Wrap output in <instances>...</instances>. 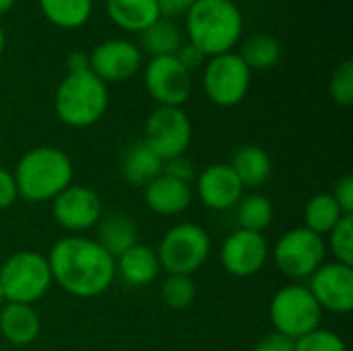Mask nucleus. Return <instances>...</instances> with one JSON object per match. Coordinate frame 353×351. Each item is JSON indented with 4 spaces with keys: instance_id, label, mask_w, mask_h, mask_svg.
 Returning a JSON list of instances; mask_svg holds the SVG:
<instances>
[{
    "instance_id": "f257e3e1",
    "label": "nucleus",
    "mask_w": 353,
    "mask_h": 351,
    "mask_svg": "<svg viewBox=\"0 0 353 351\" xmlns=\"http://www.w3.org/2000/svg\"><path fill=\"white\" fill-rule=\"evenodd\" d=\"M52 281L74 298H97L116 279V259L110 257L95 238H60L48 254Z\"/></svg>"
},
{
    "instance_id": "f03ea898",
    "label": "nucleus",
    "mask_w": 353,
    "mask_h": 351,
    "mask_svg": "<svg viewBox=\"0 0 353 351\" xmlns=\"http://www.w3.org/2000/svg\"><path fill=\"white\" fill-rule=\"evenodd\" d=\"M72 176L74 168L68 153L50 145L25 151L12 172L17 192L27 203H52L72 184Z\"/></svg>"
},
{
    "instance_id": "7ed1b4c3",
    "label": "nucleus",
    "mask_w": 353,
    "mask_h": 351,
    "mask_svg": "<svg viewBox=\"0 0 353 351\" xmlns=\"http://www.w3.org/2000/svg\"><path fill=\"white\" fill-rule=\"evenodd\" d=\"M244 17L234 0H196L186 12L188 41L205 58L234 52L242 39Z\"/></svg>"
},
{
    "instance_id": "20e7f679",
    "label": "nucleus",
    "mask_w": 353,
    "mask_h": 351,
    "mask_svg": "<svg viewBox=\"0 0 353 351\" xmlns=\"http://www.w3.org/2000/svg\"><path fill=\"white\" fill-rule=\"evenodd\" d=\"M110 103V91L89 68L66 72L54 95V110L62 124L70 128H89L97 124Z\"/></svg>"
},
{
    "instance_id": "39448f33",
    "label": "nucleus",
    "mask_w": 353,
    "mask_h": 351,
    "mask_svg": "<svg viewBox=\"0 0 353 351\" xmlns=\"http://www.w3.org/2000/svg\"><path fill=\"white\" fill-rule=\"evenodd\" d=\"M213 250L207 230L192 221H182L170 228L157 246L161 271L168 275H194L205 267Z\"/></svg>"
},
{
    "instance_id": "423d86ee",
    "label": "nucleus",
    "mask_w": 353,
    "mask_h": 351,
    "mask_svg": "<svg viewBox=\"0 0 353 351\" xmlns=\"http://www.w3.org/2000/svg\"><path fill=\"white\" fill-rule=\"evenodd\" d=\"M52 285L54 281L48 257L35 250L14 252L0 267V288L6 302L33 306L50 292Z\"/></svg>"
},
{
    "instance_id": "0eeeda50",
    "label": "nucleus",
    "mask_w": 353,
    "mask_h": 351,
    "mask_svg": "<svg viewBox=\"0 0 353 351\" xmlns=\"http://www.w3.org/2000/svg\"><path fill=\"white\" fill-rule=\"evenodd\" d=\"M323 310L302 283H288L281 290L275 292L269 304V319L273 325V331L290 337L300 339L314 329L321 327Z\"/></svg>"
},
{
    "instance_id": "6e6552de",
    "label": "nucleus",
    "mask_w": 353,
    "mask_h": 351,
    "mask_svg": "<svg viewBox=\"0 0 353 351\" xmlns=\"http://www.w3.org/2000/svg\"><path fill=\"white\" fill-rule=\"evenodd\" d=\"M273 263L288 279L304 281L323 263H327L325 238L306 230L304 225L285 232L271 250Z\"/></svg>"
},
{
    "instance_id": "1a4fd4ad",
    "label": "nucleus",
    "mask_w": 353,
    "mask_h": 351,
    "mask_svg": "<svg viewBox=\"0 0 353 351\" xmlns=\"http://www.w3.org/2000/svg\"><path fill=\"white\" fill-rule=\"evenodd\" d=\"M252 70L236 52L219 54L207 60L203 74V89L211 103L219 108H234L244 101L250 91Z\"/></svg>"
},
{
    "instance_id": "9d476101",
    "label": "nucleus",
    "mask_w": 353,
    "mask_h": 351,
    "mask_svg": "<svg viewBox=\"0 0 353 351\" xmlns=\"http://www.w3.org/2000/svg\"><path fill=\"white\" fill-rule=\"evenodd\" d=\"M143 143L163 161L180 157L192 143V122L182 108L157 106L145 122Z\"/></svg>"
},
{
    "instance_id": "9b49d317",
    "label": "nucleus",
    "mask_w": 353,
    "mask_h": 351,
    "mask_svg": "<svg viewBox=\"0 0 353 351\" xmlns=\"http://www.w3.org/2000/svg\"><path fill=\"white\" fill-rule=\"evenodd\" d=\"M145 89L161 108H182L192 95V72L176 56L151 58L145 66Z\"/></svg>"
},
{
    "instance_id": "f8f14e48",
    "label": "nucleus",
    "mask_w": 353,
    "mask_h": 351,
    "mask_svg": "<svg viewBox=\"0 0 353 351\" xmlns=\"http://www.w3.org/2000/svg\"><path fill=\"white\" fill-rule=\"evenodd\" d=\"M52 217L62 230L70 232V236H81L99 223L103 205L93 188L70 184L52 201Z\"/></svg>"
},
{
    "instance_id": "ddd939ff",
    "label": "nucleus",
    "mask_w": 353,
    "mask_h": 351,
    "mask_svg": "<svg viewBox=\"0 0 353 351\" xmlns=\"http://www.w3.org/2000/svg\"><path fill=\"white\" fill-rule=\"evenodd\" d=\"M308 292L323 312L350 314L353 310V267L341 263H323L308 277Z\"/></svg>"
},
{
    "instance_id": "4468645a",
    "label": "nucleus",
    "mask_w": 353,
    "mask_h": 351,
    "mask_svg": "<svg viewBox=\"0 0 353 351\" xmlns=\"http://www.w3.org/2000/svg\"><path fill=\"white\" fill-rule=\"evenodd\" d=\"M269 257H271V248L265 234H256L240 228L223 240L219 250L221 267L225 269V273L242 279L261 273L269 263Z\"/></svg>"
},
{
    "instance_id": "2eb2a0df",
    "label": "nucleus",
    "mask_w": 353,
    "mask_h": 351,
    "mask_svg": "<svg viewBox=\"0 0 353 351\" xmlns=\"http://www.w3.org/2000/svg\"><path fill=\"white\" fill-rule=\"evenodd\" d=\"M141 66V48L122 37L105 39L99 46H95V50L89 54V70L105 85L132 79Z\"/></svg>"
},
{
    "instance_id": "dca6fc26",
    "label": "nucleus",
    "mask_w": 353,
    "mask_h": 351,
    "mask_svg": "<svg viewBox=\"0 0 353 351\" xmlns=\"http://www.w3.org/2000/svg\"><path fill=\"white\" fill-rule=\"evenodd\" d=\"M199 201L211 211H230L244 197V186L230 163H211L194 178Z\"/></svg>"
},
{
    "instance_id": "f3484780",
    "label": "nucleus",
    "mask_w": 353,
    "mask_h": 351,
    "mask_svg": "<svg viewBox=\"0 0 353 351\" xmlns=\"http://www.w3.org/2000/svg\"><path fill=\"white\" fill-rule=\"evenodd\" d=\"M192 203V188L186 182L170 178L165 174L157 176L151 184L145 186V205L151 213L159 217L182 215Z\"/></svg>"
},
{
    "instance_id": "a211bd4d",
    "label": "nucleus",
    "mask_w": 353,
    "mask_h": 351,
    "mask_svg": "<svg viewBox=\"0 0 353 351\" xmlns=\"http://www.w3.org/2000/svg\"><path fill=\"white\" fill-rule=\"evenodd\" d=\"M39 331L41 319L33 306L6 302L0 308V337L6 343L14 348H27L39 337Z\"/></svg>"
},
{
    "instance_id": "6ab92c4d",
    "label": "nucleus",
    "mask_w": 353,
    "mask_h": 351,
    "mask_svg": "<svg viewBox=\"0 0 353 351\" xmlns=\"http://www.w3.org/2000/svg\"><path fill=\"white\" fill-rule=\"evenodd\" d=\"M159 273H161V265L157 252L147 244L137 242L132 248H128L116 259V275H120L128 285L134 288L151 285Z\"/></svg>"
},
{
    "instance_id": "aec40b11",
    "label": "nucleus",
    "mask_w": 353,
    "mask_h": 351,
    "mask_svg": "<svg viewBox=\"0 0 353 351\" xmlns=\"http://www.w3.org/2000/svg\"><path fill=\"white\" fill-rule=\"evenodd\" d=\"M230 168L242 182L244 190L246 188L256 190L269 182L271 172H273V161H271V155L263 147L244 145L236 149V153L232 155Z\"/></svg>"
},
{
    "instance_id": "412c9836",
    "label": "nucleus",
    "mask_w": 353,
    "mask_h": 351,
    "mask_svg": "<svg viewBox=\"0 0 353 351\" xmlns=\"http://www.w3.org/2000/svg\"><path fill=\"white\" fill-rule=\"evenodd\" d=\"M114 25L124 31L141 33L161 19L157 0H105Z\"/></svg>"
},
{
    "instance_id": "4be33fe9",
    "label": "nucleus",
    "mask_w": 353,
    "mask_h": 351,
    "mask_svg": "<svg viewBox=\"0 0 353 351\" xmlns=\"http://www.w3.org/2000/svg\"><path fill=\"white\" fill-rule=\"evenodd\" d=\"M97 228V244L114 259H118L122 252H126L128 248H132L139 242V228L134 223V219H130L128 215H120V213H112L99 219Z\"/></svg>"
},
{
    "instance_id": "5701e85b",
    "label": "nucleus",
    "mask_w": 353,
    "mask_h": 351,
    "mask_svg": "<svg viewBox=\"0 0 353 351\" xmlns=\"http://www.w3.org/2000/svg\"><path fill=\"white\" fill-rule=\"evenodd\" d=\"M120 170H122L124 180L130 186L145 188L157 176H161L163 159H159L143 141H137L124 151L122 161H120Z\"/></svg>"
},
{
    "instance_id": "b1692460",
    "label": "nucleus",
    "mask_w": 353,
    "mask_h": 351,
    "mask_svg": "<svg viewBox=\"0 0 353 351\" xmlns=\"http://www.w3.org/2000/svg\"><path fill=\"white\" fill-rule=\"evenodd\" d=\"M37 4L41 14L58 29H79L93 12V0H37Z\"/></svg>"
},
{
    "instance_id": "393cba45",
    "label": "nucleus",
    "mask_w": 353,
    "mask_h": 351,
    "mask_svg": "<svg viewBox=\"0 0 353 351\" xmlns=\"http://www.w3.org/2000/svg\"><path fill=\"white\" fill-rule=\"evenodd\" d=\"M343 211L339 209L337 201L333 199L331 192H319L314 197H310V201L304 207V228L319 234V236H327L341 219H343Z\"/></svg>"
},
{
    "instance_id": "a878e982",
    "label": "nucleus",
    "mask_w": 353,
    "mask_h": 351,
    "mask_svg": "<svg viewBox=\"0 0 353 351\" xmlns=\"http://www.w3.org/2000/svg\"><path fill=\"white\" fill-rule=\"evenodd\" d=\"M182 43H184L182 31L178 29L176 23H172L165 17H161L151 27L141 31V46L147 54H151V58L174 56Z\"/></svg>"
},
{
    "instance_id": "bb28decb",
    "label": "nucleus",
    "mask_w": 353,
    "mask_h": 351,
    "mask_svg": "<svg viewBox=\"0 0 353 351\" xmlns=\"http://www.w3.org/2000/svg\"><path fill=\"white\" fill-rule=\"evenodd\" d=\"M236 209V221L240 230L263 234L273 223V203L261 192H250L240 199Z\"/></svg>"
},
{
    "instance_id": "cd10ccee",
    "label": "nucleus",
    "mask_w": 353,
    "mask_h": 351,
    "mask_svg": "<svg viewBox=\"0 0 353 351\" xmlns=\"http://www.w3.org/2000/svg\"><path fill=\"white\" fill-rule=\"evenodd\" d=\"M281 54H283V50H281L279 39L273 35H267V33H259V35L248 37L240 50V58L246 62V66L250 70L273 68L275 64H279Z\"/></svg>"
},
{
    "instance_id": "c85d7f7f",
    "label": "nucleus",
    "mask_w": 353,
    "mask_h": 351,
    "mask_svg": "<svg viewBox=\"0 0 353 351\" xmlns=\"http://www.w3.org/2000/svg\"><path fill=\"white\" fill-rule=\"evenodd\" d=\"M161 300L172 310H184L196 300V283L190 275H168L161 285Z\"/></svg>"
},
{
    "instance_id": "c756f323",
    "label": "nucleus",
    "mask_w": 353,
    "mask_h": 351,
    "mask_svg": "<svg viewBox=\"0 0 353 351\" xmlns=\"http://www.w3.org/2000/svg\"><path fill=\"white\" fill-rule=\"evenodd\" d=\"M327 252L333 254L335 263L353 267V215H345L327 234Z\"/></svg>"
},
{
    "instance_id": "7c9ffc66",
    "label": "nucleus",
    "mask_w": 353,
    "mask_h": 351,
    "mask_svg": "<svg viewBox=\"0 0 353 351\" xmlns=\"http://www.w3.org/2000/svg\"><path fill=\"white\" fill-rule=\"evenodd\" d=\"M329 95L331 99L341 106L350 108L353 103V62L343 60L329 79Z\"/></svg>"
},
{
    "instance_id": "2f4dec72",
    "label": "nucleus",
    "mask_w": 353,
    "mask_h": 351,
    "mask_svg": "<svg viewBox=\"0 0 353 351\" xmlns=\"http://www.w3.org/2000/svg\"><path fill=\"white\" fill-rule=\"evenodd\" d=\"M294 351H347L343 337H339L335 331L319 327L312 333L296 339Z\"/></svg>"
},
{
    "instance_id": "473e14b6",
    "label": "nucleus",
    "mask_w": 353,
    "mask_h": 351,
    "mask_svg": "<svg viewBox=\"0 0 353 351\" xmlns=\"http://www.w3.org/2000/svg\"><path fill=\"white\" fill-rule=\"evenodd\" d=\"M161 174H165V176H170V178H176V180H180V182H186V184H190V182L196 178L194 163H192L186 155H180V157H174V159L163 161Z\"/></svg>"
},
{
    "instance_id": "72a5a7b5",
    "label": "nucleus",
    "mask_w": 353,
    "mask_h": 351,
    "mask_svg": "<svg viewBox=\"0 0 353 351\" xmlns=\"http://www.w3.org/2000/svg\"><path fill=\"white\" fill-rule=\"evenodd\" d=\"M333 199L337 201L339 209L343 211V215H353V176L345 174L341 176L335 186H333Z\"/></svg>"
},
{
    "instance_id": "f704fd0d",
    "label": "nucleus",
    "mask_w": 353,
    "mask_h": 351,
    "mask_svg": "<svg viewBox=\"0 0 353 351\" xmlns=\"http://www.w3.org/2000/svg\"><path fill=\"white\" fill-rule=\"evenodd\" d=\"M296 350V341L277 333V331H271L267 333L265 337L259 339V343L254 345V351H294Z\"/></svg>"
},
{
    "instance_id": "c9c22d12",
    "label": "nucleus",
    "mask_w": 353,
    "mask_h": 351,
    "mask_svg": "<svg viewBox=\"0 0 353 351\" xmlns=\"http://www.w3.org/2000/svg\"><path fill=\"white\" fill-rule=\"evenodd\" d=\"M17 199H19V192H17L12 172H8L6 168L0 166V211L12 207Z\"/></svg>"
},
{
    "instance_id": "e433bc0d",
    "label": "nucleus",
    "mask_w": 353,
    "mask_h": 351,
    "mask_svg": "<svg viewBox=\"0 0 353 351\" xmlns=\"http://www.w3.org/2000/svg\"><path fill=\"white\" fill-rule=\"evenodd\" d=\"M176 56V60L186 68V70H194V68H199L203 62H205V54L196 48V46H192L190 41H184L180 48H178V52L174 54Z\"/></svg>"
},
{
    "instance_id": "4c0bfd02",
    "label": "nucleus",
    "mask_w": 353,
    "mask_h": 351,
    "mask_svg": "<svg viewBox=\"0 0 353 351\" xmlns=\"http://www.w3.org/2000/svg\"><path fill=\"white\" fill-rule=\"evenodd\" d=\"M196 0H157L159 12L161 17H178V14H186L188 8L194 4Z\"/></svg>"
},
{
    "instance_id": "58836bf2",
    "label": "nucleus",
    "mask_w": 353,
    "mask_h": 351,
    "mask_svg": "<svg viewBox=\"0 0 353 351\" xmlns=\"http://www.w3.org/2000/svg\"><path fill=\"white\" fill-rule=\"evenodd\" d=\"M66 68H68V72L87 70L89 68V54H85V52H72V54H68Z\"/></svg>"
},
{
    "instance_id": "ea45409f",
    "label": "nucleus",
    "mask_w": 353,
    "mask_h": 351,
    "mask_svg": "<svg viewBox=\"0 0 353 351\" xmlns=\"http://www.w3.org/2000/svg\"><path fill=\"white\" fill-rule=\"evenodd\" d=\"M14 2H17V0H0V17L6 14V12H10L12 6H14Z\"/></svg>"
},
{
    "instance_id": "a19ab883",
    "label": "nucleus",
    "mask_w": 353,
    "mask_h": 351,
    "mask_svg": "<svg viewBox=\"0 0 353 351\" xmlns=\"http://www.w3.org/2000/svg\"><path fill=\"white\" fill-rule=\"evenodd\" d=\"M4 46H6V33H4V29L0 25V54L4 52Z\"/></svg>"
},
{
    "instance_id": "79ce46f5",
    "label": "nucleus",
    "mask_w": 353,
    "mask_h": 351,
    "mask_svg": "<svg viewBox=\"0 0 353 351\" xmlns=\"http://www.w3.org/2000/svg\"><path fill=\"white\" fill-rule=\"evenodd\" d=\"M6 304V298H4V292H2V288H0V308Z\"/></svg>"
}]
</instances>
